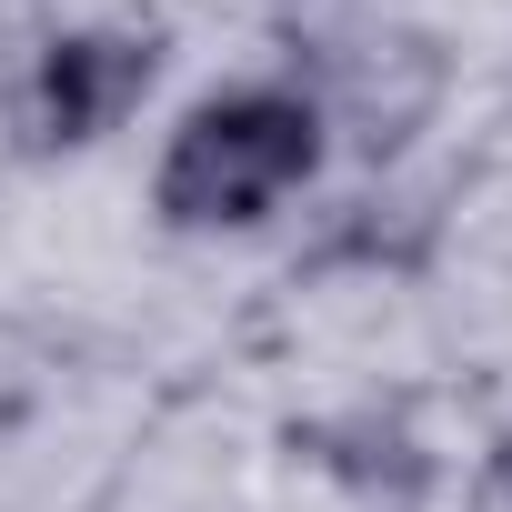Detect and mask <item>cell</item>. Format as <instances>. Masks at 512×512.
Segmentation results:
<instances>
[{
  "label": "cell",
  "instance_id": "cell-1",
  "mask_svg": "<svg viewBox=\"0 0 512 512\" xmlns=\"http://www.w3.org/2000/svg\"><path fill=\"white\" fill-rule=\"evenodd\" d=\"M322 151H332V111L312 81H221L161 141L151 211L171 231H251L312 191Z\"/></svg>",
  "mask_w": 512,
  "mask_h": 512
},
{
  "label": "cell",
  "instance_id": "cell-2",
  "mask_svg": "<svg viewBox=\"0 0 512 512\" xmlns=\"http://www.w3.org/2000/svg\"><path fill=\"white\" fill-rule=\"evenodd\" d=\"M151 81H161V31H131V21L61 31V41H41V61L21 81V131H31V151H91L151 101Z\"/></svg>",
  "mask_w": 512,
  "mask_h": 512
},
{
  "label": "cell",
  "instance_id": "cell-3",
  "mask_svg": "<svg viewBox=\"0 0 512 512\" xmlns=\"http://www.w3.org/2000/svg\"><path fill=\"white\" fill-rule=\"evenodd\" d=\"M482 512H512V432H502L492 462H482Z\"/></svg>",
  "mask_w": 512,
  "mask_h": 512
}]
</instances>
